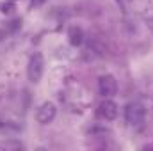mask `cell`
<instances>
[{
  "mask_svg": "<svg viewBox=\"0 0 153 151\" xmlns=\"http://www.w3.org/2000/svg\"><path fill=\"white\" fill-rule=\"evenodd\" d=\"M20 142H0V150H22Z\"/></svg>",
  "mask_w": 153,
  "mask_h": 151,
  "instance_id": "cell-7",
  "label": "cell"
},
{
  "mask_svg": "<svg viewBox=\"0 0 153 151\" xmlns=\"http://www.w3.org/2000/svg\"><path fill=\"white\" fill-rule=\"evenodd\" d=\"M55 112H57L55 105H53L52 101H45V103H43V105L38 109L36 117H38V121L41 123V124H48V123H52V121H53Z\"/></svg>",
  "mask_w": 153,
  "mask_h": 151,
  "instance_id": "cell-4",
  "label": "cell"
},
{
  "mask_svg": "<svg viewBox=\"0 0 153 151\" xmlns=\"http://www.w3.org/2000/svg\"><path fill=\"white\" fill-rule=\"evenodd\" d=\"M116 115H117V105H116L114 101L105 100V101L100 103V107H98V117L100 119L112 121V119H116Z\"/></svg>",
  "mask_w": 153,
  "mask_h": 151,
  "instance_id": "cell-5",
  "label": "cell"
},
{
  "mask_svg": "<svg viewBox=\"0 0 153 151\" xmlns=\"http://www.w3.org/2000/svg\"><path fill=\"white\" fill-rule=\"evenodd\" d=\"M45 2H46V0H32L30 5H32V7H39V5H43Z\"/></svg>",
  "mask_w": 153,
  "mask_h": 151,
  "instance_id": "cell-8",
  "label": "cell"
},
{
  "mask_svg": "<svg viewBox=\"0 0 153 151\" xmlns=\"http://www.w3.org/2000/svg\"><path fill=\"white\" fill-rule=\"evenodd\" d=\"M144 115H146L144 107H143L141 103H137V101H130V103L126 105V109H125V119H126V123L132 124V126L143 124Z\"/></svg>",
  "mask_w": 153,
  "mask_h": 151,
  "instance_id": "cell-2",
  "label": "cell"
},
{
  "mask_svg": "<svg viewBox=\"0 0 153 151\" xmlns=\"http://www.w3.org/2000/svg\"><path fill=\"white\" fill-rule=\"evenodd\" d=\"M43 70H45V61H43V55L36 52L34 55H30L29 59V66H27V76L32 84H38L43 76Z\"/></svg>",
  "mask_w": 153,
  "mask_h": 151,
  "instance_id": "cell-1",
  "label": "cell"
},
{
  "mask_svg": "<svg viewBox=\"0 0 153 151\" xmlns=\"http://www.w3.org/2000/svg\"><path fill=\"white\" fill-rule=\"evenodd\" d=\"M98 91H100V94H102L103 98H111V96H114L116 91H117V84H116L114 76L112 75L100 76V80H98Z\"/></svg>",
  "mask_w": 153,
  "mask_h": 151,
  "instance_id": "cell-3",
  "label": "cell"
},
{
  "mask_svg": "<svg viewBox=\"0 0 153 151\" xmlns=\"http://www.w3.org/2000/svg\"><path fill=\"white\" fill-rule=\"evenodd\" d=\"M82 41H84V32H82V29L71 27V29H70V43H71L73 46H80Z\"/></svg>",
  "mask_w": 153,
  "mask_h": 151,
  "instance_id": "cell-6",
  "label": "cell"
}]
</instances>
